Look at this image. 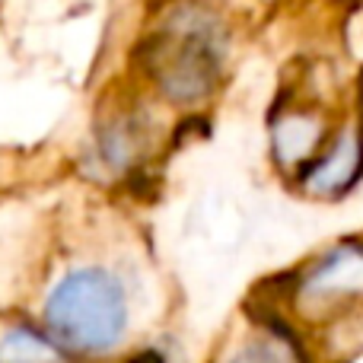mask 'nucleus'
<instances>
[{
    "mask_svg": "<svg viewBox=\"0 0 363 363\" xmlns=\"http://www.w3.org/2000/svg\"><path fill=\"white\" fill-rule=\"evenodd\" d=\"M294 300L303 313L335 315L363 300V239H341L306 262L296 274Z\"/></svg>",
    "mask_w": 363,
    "mask_h": 363,
    "instance_id": "423d86ee",
    "label": "nucleus"
},
{
    "mask_svg": "<svg viewBox=\"0 0 363 363\" xmlns=\"http://www.w3.org/2000/svg\"><path fill=\"white\" fill-rule=\"evenodd\" d=\"M363 182V115L360 102L354 93L351 106L341 112L332 138L319 150V157L306 166L290 185L309 201L319 204H335L347 198Z\"/></svg>",
    "mask_w": 363,
    "mask_h": 363,
    "instance_id": "39448f33",
    "label": "nucleus"
},
{
    "mask_svg": "<svg viewBox=\"0 0 363 363\" xmlns=\"http://www.w3.org/2000/svg\"><path fill=\"white\" fill-rule=\"evenodd\" d=\"M45 328L57 347L74 354H106L125 338L128 290L115 271L80 264L57 277L45 296Z\"/></svg>",
    "mask_w": 363,
    "mask_h": 363,
    "instance_id": "7ed1b4c3",
    "label": "nucleus"
},
{
    "mask_svg": "<svg viewBox=\"0 0 363 363\" xmlns=\"http://www.w3.org/2000/svg\"><path fill=\"white\" fill-rule=\"evenodd\" d=\"M226 363H290V357L281 347L268 345V341H252V345L239 347Z\"/></svg>",
    "mask_w": 363,
    "mask_h": 363,
    "instance_id": "6e6552de",
    "label": "nucleus"
},
{
    "mask_svg": "<svg viewBox=\"0 0 363 363\" xmlns=\"http://www.w3.org/2000/svg\"><path fill=\"white\" fill-rule=\"evenodd\" d=\"M357 102H360V115H363V80H360V86H357Z\"/></svg>",
    "mask_w": 363,
    "mask_h": 363,
    "instance_id": "1a4fd4ad",
    "label": "nucleus"
},
{
    "mask_svg": "<svg viewBox=\"0 0 363 363\" xmlns=\"http://www.w3.org/2000/svg\"><path fill=\"white\" fill-rule=\"evenodd\" d=\"M236 16L223 0H153L131 48L134 80L176 121L201 118L223 96Z\"/></svg>",
    "mask_w": 363,
    "mask_h": 363,
    "instance_id": "f257e3e1",
    "label": "nucleus"
},
{
    "mask_svg": "<svg viewBox=\"0 0 363 363\" xmlns=\"http://www.w3.org/2000/svg\"><path fill=\"white\" fill-rule=\"evenodd\" d=\"M61 347L32 325H13L0 335V363H57Z\"/></svg>",
    "mask_w": 363,
    "mask_h": 363,
    "instance_id": "0eeeda50",
    "label": "nucleus"
},
{
    "mask_svg": "<svg viewBox=\"0 0 363 363\" xmlns=\"http://www.w3.org/2000/svg\"><path fill=\"white\" fill-rule=\"evenodd\" d=\"M347 106H341V89L335 83L322 86L319 74H296L281 89L264 121L268 160L277 176L287 182L300 176L319 157Z\"/></svg>",
    "mask_w": 363,
    "mask_h": 363,
    "instance_id": "20e7f679",
    "label": "nucleus"
},
{
    "mask_svg": "<svg viewBox=\"0 0 363 363\" xmlns=\"http://www.w3.org/2000/svg\"><path fill=\"white\" fill-rule=\"evenodd\" d=\"M179 125L134 80L108 89L96 106L86 138L80 144V172L99 185H121L138 179L163 150Z\"/></svg>",
    "mask_w": 363,
    "mask_h": 363,
    "instance_id": "f03ea898",
    "label": "nucleus"
}]
</instances>
